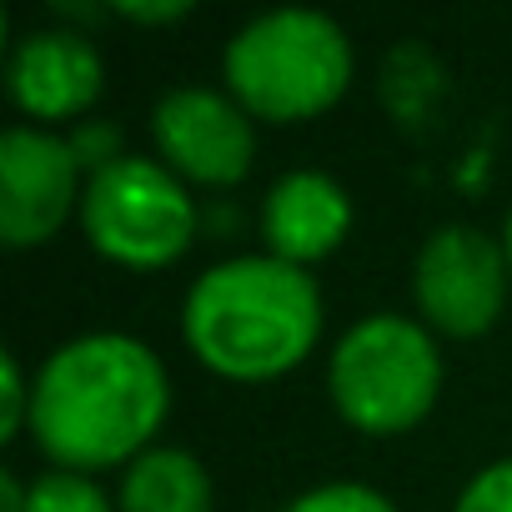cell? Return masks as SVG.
Listing matches in <instances>:
<instances>
[{"label": "cell", "instance_id": "obj_1", "mask_svg": "<svg viewBox=\"0 0 512 512\" xmlns=\"http://www.w3.org/2000/svg\"><path fill=\"white\" fill-rule=\"evenodd\" d=\"M171 412L161 357L121 332H91L51 352L31 387V432L66 472L136 462Z\"/></svg>", "mask_w": 512, "mask_h": 512}, {"label": "cell", "instance_id": "obj_2", "mask_svg": "<svg viewBox=\"0 0 512 512\" xmlns=\"http://www.w3.org/2000/svg\"><path fill=\"white\" fill-rule=\"evenodd\" d=\"M186 347L231 382L292 372L322 332V292L282 256H231L196 277L181 307Z\"/></svg>", "mask_w": 512, "mask_h": 512}, {"label": "cell", "instance_id": "obj_3", "mask_svg": "<svg viewBox=\"0 0 512 512\" xmlns=\"http://www.w3.org/2000/svg\"><path fill=\"white\" fill-rule=\"evenodd\" d=\"M221 71L246 116L307 121L347 91L352 41L322 11H267L226 41Z\"/></svg>", "mask_w": 512, "mask_h": 512}, {"label": "cell", "instance_id": "obj_4", "mask_svg": "<svg viewBox=\"0 0 512 512\" xmlns=\"http://www.w3.org/2000/svg\"><path fill=\"white\" fill-rule=\"evenodd\" d=\"M327 387H332L337 412L357 432H377V437L407 432L437 402L442 357L427 327L397 312H377V317H362L332 347Z\"/></svg>", "mask_w": 512, "mask_h": 512}, {"label": "cell", "instance_id": "obj_5", "mask_svg": "<svg viewBox=\"0 0 512 512\" xmlns=\"http://www.w3.org/2000/svg\"><path fill=\"white\" fill-rule=\"evenodd\" d=\"M81 226L106 262L151 272L166 267L196 236V201L181 176L151 156H121L81 191Z\"/></svg>", "mask_w": 512, "mask_h": 512}, {"label": "cell", "instance_id": "obj_6", "mask_svg": "<svg viewBox=\"0 0 512 512\" xmlns=\"http://www.w3.org/2000/svg\"><path fill=\"white\" fill-rule=\"evenodd\" d=\"M507 251L477 226H437L417 251V307L447 337H482L507 302Z\"/></svg>", "mask_w": 512, "mask_h": 512}, {"label": "cell", "instance_id": "obj_7", "mask_svg": "<svg viewBox=\"0 0 512 512\" xmlns=\"http://www.w3.org/2000/svg\"><path fill=\"white\" fill-rule=\"evenodd\" d=\"M151 136L161 161L201 186H236L251 171L256 131L236 96L211 86H176L151 106Z\"/></svg>", "mask_w": 512, "mask_h": 512}, {"label": "cell", "instance_id": "obj_8", "mask_svg": "<svg viewBox=\"0 0 512 512\" xmlns=\"http://www.w3.org/2000/svg\"><path fill=\"white\" fill-rule=\"evenodd\" d=\"M81 161L66 136L11 126L0 136V241L11 251L51 241L76 206Z\"/></svg>", "mask_w": 512, "mask_h": 512}, {"label": "cell", "instance_id": "obj_9", "mask_svg": "<svg viewBox=\"0 0 512 512\" xmlns=\"http://www.w3.org/2000/svg\"><path fill=\"white\" fill-rule=\"evenodd\" d=\"M106 66L81 31H31L6 61V91L31 121H71L101 96Z\"/></svg>", "mask_w": 512, "mask_h": 512}, {"label": "cell", "instance_id": "obj_10", "mask_svg": "<svg viewBox=\"0 0 512 512\" xmlns=\"http://www.w3.org/2000/svg\"><path fill=\"white\" fill-rule=\"evenodd\" d=\"M352 231V196L327 171H287L262 201V241L267 256L307 267L332 256Z\"/></svg>", "mask_w": 512, "mask_h": 512}, {"label": "cell", "instance_id": "obj_11", "mask_svg": "<svg viewBox=\"0 0 512 512\" xmlns=\"http://www.w3.org/2000/svg\"><path fill=\"white\" fill-rule=\"evenodd\" d=\"M121 512H211V477L186 447H146L121 477Z\"/></svg>", "mask_w": 512, "mask_h": 512}, {"label": "cell", "instance_id": "obj_12", "mask_svg": "<svg viewBox=\"0 0 512 512\" xmlns=\"http://www.w3.org/2000/svg\"><path fill=\"white\" fill-rule=\"evenodd\" d=\"M26 512H116L86 472H46L26 492Z\"/></svg>", "mask_w": 512, "mask_h": 512}, {"label": "cell", "instance_id": "obj_13", "mask_svg": "<svg viewBox=\"0 0 512 512\" xmlns=\"http://www.w3.org/2000/svg\"><path fill=\"white\" fill-rule=\"evenodd\" d=\"M287 512H397L377 487H362V482H322L312 492H302Z\"/></svg>", "mask_w": 512, "mask_h": 512}, {"label": "cell", "instance_id": "obj_14", "mask_svg": "<svg viewBox=\"0 0 512 512\" xmlns=\"http://www.w3.org/2000/svg\"><path fill=\"white\" fill-rule=\"evenodd\" d=\"M452 512H512V457L482 467V472L462 487V497H457Z\"/></svg>", "mask_w": 512, "mask_h": 512}, {"label": "cell", "instance_id": "obj_15", "mask_svg": "<svg viewBox=\"0 0 512 512\" xmlns=\"http://www.w3.org/2000/svg\"><path fill=\"white\" fill-rule=\"evenodd\" d=\"M71 151H76V161H81V171H106L111 161H121V131L111 126V121H81L71 136Z\"/></svg>", "mask_w": 512, "mask_h": 512}, {"label": "cell", "instance_id": "obj_16", "mask_svg": "<svg viewBox=\"0 0 512 512\" xmlns=\"http://www.w3.org/2000/svg\"><path fill=\"white\" fill-rule=\"evenodd\" d=\"M21 427H31V392H26L21 362L6 352L0 357V437H16Z\"/></svg>", "mask_w": 512, "mask_h": 512}, {"label": "cell", "instance_id": "obj_17", "mask_svg": "<svg viewBox=\"0 0 512 512\" xmlns=\"http://www.w3.org/2000/svg\"><path fill=\"white\" fill-rule=\"evenodd\" d=\"M116 16H126V21H141V26H166V21H181V16H191V6H186V0H161V6H131V0H121V6H116Z\"/></svg>", "mask_w": 512, "mask_h": 512}, {"label": "cell", "instance_id": "obj_18", "mask_svg": "<svg viewBox=\"0 0 512 512\" xmlns=\"http://www.w3.org/2000/svg\"><path fill=\"white\" fill-rule=\"evenodd\" d=\"M26 482L16 472H0V512H26Z\"/></svg>", "mask_w": 512, "mask_h": 512}, {"label": "cell", "instance_id": "obj_19", "mask_svg": "<svg viewBox=\"0 0 512 512\" xmlns=\"http://www.w3.org/2000/svg\"><path fill=\"white\" fill-rule=\"evenodd\" d=\"M502 251H507V267H512V211H507V226H502Z\"/></svg>", "mask_w": 512, "mask_h": 512}]
</instances>
